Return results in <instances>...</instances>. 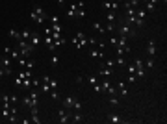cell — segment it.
Listing matches in <instances>:
<instances>
[{"label":"cell","mask_w":167,"mask_h":124,"mask_svg":"<svg viewBox=\"0 0 167 124\" xmlns=\"http://www.w3.org/2000/svg\"><path fill=\"white\" fill-rule=\"evenodd\" d=\"M30 19L37 24H43L45 19H46V13H45V8L43 6H35L32 11H30Z\"/></svg>","instance_id":"6da1fadb"},{"label":"cell","mask_w":167,"mask_h":124,"mask_svg":"<svg viewBox=\"0 0 167 124\" xmlns=\"http://www.w3.org/2000/svg\"><path fill=\"white\" fill-rule=\"evenodd\" d=\"M63 108H65V109H76V111H80L82 104L76 100L74 96H71V94H69V96H65V98H63Z\"/></svg>","instance_id":"7a4b0ae2"},{"label":"cell","mask_w":167,"mask_h":124,"mask_svg":"<svg viewBox=\"0 0 167 124\" xmlns=\"http://www.w3.org/2000/svg\"><path fill=\"white\" fill-rule=\"evenodd\" d=\"M119 35H123V37L130 39V37L136 35V30H132V26H128V24L125 22V24H121V26H119Z\"/></svg>","instance_id":"3957f363"},{"label":"cell","mask_w":167,"mask_h":124,"mask_svg":"<svg viewBox=\"0 0 167 124\" xmlns=\"http://www.w3.org/2000/svg\"><path fill=\"white\" fill-rule=\"evenodd\" d=\"M73 43H74L76 48H84V44H87V37H85V34H84V32H78V34L74 35Z\"/></svg>","instance_id":"277c9868"},{"label":"cell","mask_w":167,"mask_h":124,"mask_svg":"<svg viewBox=\"0 0 167 124\" xmlns=\"http://www.w3.org/2000/svg\"><path fill=\"white\" fill-rule=\"evenodd\" d=\"M134 67H136V76H137V78H143V76H145V65H143L141 59H136Z\"/></svg>","instance_id":"5b68a950"},{"label":"cell","mask_w":167,"mask_h":124,"mask_svg":"<svg viewBox=\"0 0 167 124\" xmlns=\"http://www.w3.org/2000/svg\"><path fill=\"white\" fill-rule=\"evenodd\" d=\"M58 117H60V122H63V124L71 120V113H69V109H65V108L58 111Z\"/></svg>","instance_id":"8992f818"},{"label":"cell","mask_w":167,"mask_h":124,"mask_svg":"<svg viewBox=\"0 0 167 124\" xmlns=\"http://www.w3.org/2000/svg\"><path fill=\"white\" fill-rule=\"evenodd\" d=\"M104 9H108V11H117L119 9V2H115V0H113V2H110V0H104Z\"/></svg>","instance_id":"52a82bcc"},{"label":"cell","mask_w":167,"mask_h":124,"mask_svg":"<svg viewBox=\"0 0 167 124\" xmlns=\"http://www.w3.org/2000/svg\"><path fill=\"white\" fill-rule=\"evenodd\" d=\"M84 6H85L84 2H76V13H74V17H76V19H82V17L85 15V11H84Z\"/></svg>","instance_id":"ba28073f"},{"label":"cell","mask_w":167,"mask_h":124,"mask_svg":"<svg viewBox=\"0 0 167 124\" xmlns=\"http://www.w3.org/2000/svg\"><path fill=\"white\" fill-rule=\"evenodd\" d=\"M143 2H145V8H143V9H145V11H154L156 9V0H143Z\"/></svg>","instance_id":"9c48e42d"},{"label":"cell","mask_w":167,"mask_h":124,"mask_svg":"<svg viewBox=\"0 0 167 124\" xmlns=\"http://www.w3.org/2000/svg\"><path fill=\"white\" fill-rule=\"evenodd\" d=\"M93 30L97 32V34H104V32H106V30H104V24H102L100 20H95V22H93Z\"/></svg>","instance_id":"30bf717a"},{"label":"cell","mask_w":167,"mask_h":124,"mask_svg":"<svg viewBox=\"0 0 167 124\" xmlns=\"http://www.w3.org/2000/svg\"><path fill=\"white\" fill-rule=\"evenodd\" d=\"M147 52H149V58H154V56H156V43H154V41H149Z\"/></svg>","instance_id":"8fae6325"},{"label":"cell","mask_w":167,"mask_h":124,"mask_svg":"<svg viewBox=\"0 0 167 124\" xmlns=\"http://www.w3.org/2000/svg\"><path fill=\"white\" fill-rule=\"evenodd\" d=\"M91 58H93V59H104V50H102V48L93 50V52H91Z\"/></svg>","instance_id":"7c38bea8"},{"label":"cell","mask_w":167,"mask_h":124,"mask_svg":"<svg viewBox=\"0 0 167 124\" xmlns=\"http://www.w3.org/2000/svg\"><path fill=\"white\" fill-rule=\"evenodd\" d=\"M117 93L121 94V96H126V83L125 82H119L117 83Z\"/></svg>","instance_id":"4fadbf2b"},{"label":"cell","mask_w":167,"mask_h":124,"mask_svg":"<svg viewBox=\"0 0 167 124\" xmlns=\"http://www.w3.org/2000/svg\"><path fill=\"white\" fill-rule=\"evenodd\" d=\"M22 104H26L28 108H34V106H37V102H35V100H32V96H30V94L22 98Z\"/></svg>","instance_id":"5bb4252c"},{"label":"cell","mask_w":167,"mask_h":124,"mask_svg":"<svg viewBox=\"0 0 167 124\" xmlns=\"http://www.w3.org/2000/svg\"><path fill=\"white\" fill-rule=\"evenodd\" d=\"M99 74H100L102 78H108V76H111V70H110L108 67H104V65H102V67H100V70H99Z\"/></svg>","instance_id":"9a60e30c"},{"label":"cell","mask_w":167,"mask_h":124,"mask_svg":"<svg viewBox=\"0 0 167 124\" xmlns=\"http://www.w3.org/2000/svg\"><path fill=\"white\" fill-rule=\"evenodd\" d=\"M28 43L35 46V44H39V43H41V37H39L37 34H34V32H32V35H30V41H28Z\"/></svg>","instance_id":"2e32d148"},{"label":"cell","mask_w":167,"mask_h":124,"mask_svg":"<svg viewBox=\"0 0 167 124\" xmlns=\"http://www.w3.org/2000/svg\"><path fill=\"white\" fill-rule=\"evenodd\" d=\"M108 122H111V124H119V122H125V120L119 117V115H110V117H108Z\"/></svg>","instance_id":"e0dca14e"},{"label":"cell","mask_w":167,"mask_h":124,"mask_svg":"<svg viewBox=\"0 0 167 124\" xmlns=\"http://www.w3.org/2000/svg\"><path fill=\"white\" fill-rule=\"evenodd\" d=\"M74 13H76V2H73L67 8V17H74Z\"/></svg>","instance_id":"ac0fdd59"},{"label":"cell","mask_w":167,"mask_h":124,"mask_svg":"<svg viewBox=\"0 0 167 124\" xmlns=\"http://www.w3.org/2000/svg\"><path fill=\"white\" fill-rule=\"evenodd\" d=\"M30 35H32V32H30L28 28H24V30L20 32V39H22V41H30Z\"/></svg>","instance_id":"d6986e66"},{"label":"cell","mask_w":167,"mask_h":124,"mask_svg":"<svg viewBox=\"0 0 167 124\" xmlns=\"http://www.w3.org/2000/svg\"><path fill=\"white\" fill-rule=\"evenodd\" d=\"M117 19V11H108L106 13V22H115Z\"/></svg>","instance_id":"ffe728a7"},{"label":"cell","mask_w":167,"mask_h":124,"mask_svg":"<svg viewBox=\"0 0 167 124\" xmlns=\"http://www.w3.org/2000/svg\"><path fill=\"white\" fill-rule=\"evenodd\" d=\"M115 26H117V24H115V22H106V26H104V30L111 34V32H115Z\"/></svg>","instance_id":"44dd1931"},{"label":"cell","mask_w":167,"mask_h":124,"mask_svg":"<svg viewBox=\"0 0 167 124\" xmlns=\"http://www.w3.org/2000/svg\"><path fill=\"white\" fill-rule=\"evenodd\" d=\"M9 37L19 41V39H20V32H17V30H9Z\"/></svg>","instance_id":"7402d4cb"},{"label":"cell","mask_w":167,"mask_h":124,"mask_svg":"<svg viewBox=\"0 0 167 124\" xmlns=\"http://www.w3.org/2000/svg\"><path fill=\"white\" fill-rule=\"evenodd\" d=\"M110 85H111V83H110V80H108V78H106V80H102V83H100V87H102V91H106V89H110Z\"/></svg>","instance_id":"603a6c76"},{"label":"cell","mask_w":167,"mask_h":124,"mask_svg":"<svg viewBox=\"0 0 167 124\" xmlns=\"http://www.w3.org/2000/svg\"><path fill=\"white\" fill-rule=\"evenodd\" d=\"M50 63H52V67H56V65H58V63H60V58H58V56H56V54H54V56H52V58H50Z\"/></svg>","instance_id":"cb8c5ba5"},{"label":"cell","mask_w":167,"mask_h":124,"mask_svg":"<svg viewBox=\"0 0 167 124\" xmlns=\"http://www.w3.org/2000/svg\"><path fill=\"white\" fill-rule=\"evenodd\" d=\"M104 67H108V69L111 70V69L115 67V61H111V59H108V61H104Z\"/></svg>","instance_id":"d4e9b609"},{"label":"cell","mask_w":167,"mask_h":124,"mask_svg":"<svg viewBox=\"0 0 167 124\" xmlns=\"http://www.w3.org/2000/svg\"><path fill=\"white\" fill-rule=\"evenodd\" d=\"M71 119H73L74 122H82V115H80V113H76V115H73V117H71Z\"/></svg>","instance_id":"484cf974"},{"label":"cell","mask_w":167,"mask_h":124,"mask_svg":"<svg viewBox=\"0 0 167 124\" xmlns=\"http://www.w3.org/2000/svg\"><path fill=\"white\" fill-rule=\"evenodd\" d=\"M145 67H147V69H152V67H154V58H149V61H147Z\"/></svg>","instance_id":"4316f807"},{"label":"cell","mask_w":167,"mask_h":124,"mask_svg":"<svg viewBox=\"0 0 167 124\" xmlns=\"http://www.w3.org/2000/svg\"><path fill=\"white\" fill-rule=\"evenodd\" d=\"M126 69H128V74H136V67L134 65H128Z\"/></svg>","instance_id":"83f0119b"},{"label":"cell","mask_w":167,"mask_h":124,"mask_svg":"<svg viewBox=\"0 0 167 124\" xmlns=\"http://www.w3.org/2000/svg\"><path fill=\"white\" fill-rule=\"evenodd\" d=\"M6 74H4V69H2V58H0V78H4Z\"/></svg>","instance_id":"f1b7e54d"},{"label":"cell","mask_w":167,"mask_h":124,"mask_svg":"<svg viewBox=\"0 0 167 124\" xmlns=\"http://www.w3.org/2000/svg\"><path fill=\"white\" fill-rule=\"evenodd\" d=\"M87 43H91V44H97L99 41H97V39H95V37H87Z\"/></svg>","instance_id":"f546056e"},{"label":"cell","mask_w":167,"mask_h":124,"mask_svg":"<svg viewBox=\"0 0 167 124\" xmlns=\"http://www.w3.org/2000/svg\"><path fill=\"white\" fill-rule=\"evenodd\" d=\"M136 80H137V76H136V74H130V76H128V82H132V83H134Z\"/></svg>","instance_id":"4dcf8cb0"},{"label":"cell","mask_w":167,"mask_h":124,"mask_svg":"<svg viewBox=\"0 0 167 124\" xmlns=\"http://www.w3.org/2000/svg\"><path fill=\"white\" fill-rule=\"evenodd\" d=\"M50 22H52V24H60V19H58V17H56V15H54V17H52V19H50Z\"/></svg>","instance_id":"1f68e13d"},{"label":"cell","mask_w":167,"mask_h":124,"mask_svg":"<svg viewBox=\"0 0 167 124\" xmlns=\"http://www.w3.org/2000/svg\"><path fill=\"white\" fill-rule=\"evenodd\" d=\"M110 44H117V37H115V35L110 37Z\"/></svg>","instance_id":"d6a6232c"},{"label":"cell","mask_w":167,"mask_h":124,"mask_svg":"<svg viewBox=\"0 0 167 124\" xmlns=\"http://www.w3.org/2000/svg\"><path fill=\"white\" fill-rule=\"evenodd\" d=\"M32 87H39V82L37 80H32Z\"/></svg>","instance_id":"836d02e7"},{"label":"cell","mask_w":167,"mask_h":124,"mask_svg":"<svg viewBox=\"0 0 167 124\" xmlns=\"http://www.w3.org/2000/svg\"><path fill=\"white\" fill-rule=\"evenodd\" d=\"M56 2H58V4H60V6H61V4H63V2H65V0H56Z\"/></svg>","instance_id":"e575fe53"},{"label":"cell","mask_w":167,"mask_h":124,"mask_svg":"<svg viewBox=\"0 0 167 124\" xmlns=\"http://www.w3.org/2000/svg\"><path fill=\"white\" fill-rule=\"evenodd\" d=\"M156 2H165V0H156Z\"/></svg>","instance_id":"d590c367"}]
</instances>
